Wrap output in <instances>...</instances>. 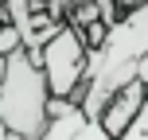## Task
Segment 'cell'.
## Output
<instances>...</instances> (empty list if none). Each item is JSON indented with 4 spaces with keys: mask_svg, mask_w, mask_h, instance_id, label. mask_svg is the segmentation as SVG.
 <instances>
[{
    "mask_svg": "<svg viewBox=\"0 0 148 140\" xmlns=\"http://www.w3.org/2000/svg\"><path fill=\"white\" fill-rule=\"evenodd\" d=\"M148 55V4H133L129 12H121L117 23H109L101 47L90 51L86 62V86L78 94V105L86 117H101L105 105L129 89L133 82H140V62Z\"/></svg>",
    "mask_w": 148,
    "mask_h": 140,
    "instance_id": "obj_1",
    "label": "cell"
},
{
    "mask_svg": "<svg viewBox=\"0 0 148 140\" xmlns=\"http://www.w3.org/2000/svg\"><path fill=\"white\" fill-rule=\"evenodd\" d=\"M51 125V86L35 51L20 47L8 55L0 82V128L20 140H39Z\"/></svg>",
    "mask_w": 148,
    "mask_h": 140,
    "instance_id": "obj_2",
    "label": "cell"
},
{
    "mask_svg": "<svg viewBox=\"0 0 148 140\" xmlns=\"http://www.w3.org/2000/svg\"><path fill=\"white\" fill-rule=\"evenodd\" d=\"M39 62H43L51 97L78 101L82 86H86L90 47H86V39H82V31L74 27V23H62V27L55 31V39H47V47L39 51Z\"/></svg>",
    "mask_w": 148,
    "mask_h": 140,
    "instance_id": "obj_3",
    "label": "cell"
},
{
    "mask_svg": "<svg viewBox=\"0 0 148 140\" xmlns=\"http://www.w3.org/2000/svg\"><path fill=\"white\" fill-rule=\"evenodd\" d=\"M144 105H148V86H144V82H133L129 89H121V94L113 97L109 105H105V113H101L97 121H101V125L109 128L113 136H121V132H125V128L133 125L136 117H140V109H144Z\"/></svg>",
    "mask_w": 148,
    "mask_h": 140,
    "instance_id": "obj_4",
    "label": "cell"
},
{
    "mask_svg": "<svg viewBox=\"0 0 148 140\" xmlns=\"http://www.w3.org/2000/svg\"><path fill=\"white\" fill-rule=\"evenodd\" d=\"M82 121H86V113H82L78 101H62V97H51V125H47V132L39 140H74L82 128Z\"/></svg>",
    "mask_w": 148,
    "mask_h": 140,
    "instance_id": "obj_5",
    "label": "cell"
},
{
    "mask_svg": "<svg viewBox=\"0 0 148 140\" xmlns=\"http://www.w3.org/2000/svg\"><path fill=\"white\" fill-rule=\"evenodd\" d=\"M74 140H117V136H113L109 128L101 125V121L86 117V121H82V128H78V136H74Z\"/></svg>",
    "mask_w": 148,
    "mask_h": 140,
    "instance_id": "obj_6",
    "label": "cell"
},
{
    "mask_svg": "<svg viewBox=\"0 0 148 140\" xmlns=\"http://www.w3.org/2000/svg\"><path fill=\"white\" fill-rule=\"evenodd\" d=\"M20 47H23V35H20V31H16L12 27V23H0V55H4V59H8V55H12V51H20Z\"/></svg>",
    "mask_w": 148,
    "mask_h": 140,
    "instance_id": "obj_7",
    "label": "cell"
},
{
    "mask_svg": "<svg viewBox=\"0 0 148 140\" xmlns=\"http://www.w3.org/2000/svg\"><path fill=\"white\" fill-rule=\"evenodd\" d=\"M117 140H148V105L140 109V117H136V121H133V125H129Z\"/></svg>",
    "mask_w": 148,
    "mask_h": 140,
    "instance_id": "obj_8",
    "label": "cell"
},
{
    "mask_svg": "<svg viewBox=\"0 0 148 140\" xmlns=\"http://www.w3.org/2000/svg\"><path fill=\"white\" fill-rule=\"evenodd\" d=\"M31 4H35V8H51V4H59V8H66V12H70V8L86 4V0H31Z\"/></svg>",
    "mask_w": 148,
    "mask_h": 140,
    "instance_id": "obj_9",
    "label": "cell"
},
{
    "mask_svg": "<svg viewBox=\"0 0 148 140\" xmlns=\"http://www.w3.org/2000/svg\"><path fill=\"white\" fill-rule=\"evenodd\" d=\"M140 82L148 86V55H144V62H140Z\"/></svg>",
    "mask_w": 148,
    "mask_h": 140,
    "instance_id": "obj_10",
    "label": "cell"
},
{
    "mask_svg": "<svg viewBox=\"0 0 148 140\" xmlns=\"http://www.w3.org/2000/svg\"><path fill=\"white\" fill-rule=\"evenodd\" d=\"M4 70H8V59L0 55V82H4Z\"/></svg>",
    "mask_w": 148,
    "mask_h": 140,
    "instance_id": "obj_11",
    "label": "cell"
},
{
    "mask_svg": "<svg viewBox=\"0 0 148 140\" xmlns=\"http://www.w3.org/2000/svg\"><path fill=\"white\" fill-rule=\"evenodd\" d=\"M0 140H20V136H12V132H4V128H0Z\"/></svg>",
    "mask_w": 148,
    "mask_h": 140,
    "instance_id": "obj_12",
    "label": "cell"
}]
</instances>
